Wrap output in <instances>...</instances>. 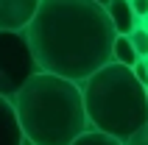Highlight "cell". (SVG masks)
I'll use <instances>...</instances> for the list:
<instances>
[{
	"label": "cell",
	"mask_w": 148,
	"mask_h": 145,
	"mask_svg": "<svg viewBox=\"0 0 148 145\" xmlns=\"http://www.w3.org/2000/svg\"><path fill=\"white\" fill-rule=\"evenodd\" d=\"M25 34L42 70L78 84L115 62L117 28L98 0H42Z\"/></svg>",
	"instance_id": "6da1fadb"
},
{
	"label": "cell",
	"mask_w": 148,
	"mask_h": 145,
	"mask_svg": "<svg viewBox=\"0 0 148 145\" xmlns=\"http://www.w3.org/2000/svg\"><path fill=\"white\" fill-rule=\"evenodd\" d=\"M28 145H73L92 129L84 89L56 72H36L14 98Z\"/></svg>",
	"instance_id": "7a4b0ae2"
},
{
	"label": "cell",
	"mask_w": 148,
	"mask_h": 145,
	"mask_svg": "<svg viewBox=\"0 0 148 145\" xmlns=\"http://www.w3.org/2000/svg\"><path fill=\"white\" fill-rule=\"evenodd\" d=\"M92 129L126 140L148 123V87L129 64L109 62L81 84Z\"/></svg>",
	"instance_id": "3957f363"
},
{
	"label": "cell",
	"mask_w": 148,
	"mask_h": 145,
	"mask_svg": "<svg viewBox=\"0 0 148 145\" xmlns=\"http://www.w3.org/2000/svg\"><path fill=\"white\" fill-rule=\"evenodd\" d=\"M36 72H42V67L31 48L28 34L0 28V95L14 101L17 92Z\"/></svg>",
	"instance_id": "277c9868"
},
{
	"label": "cell",
	"mask_w": 148,
	"mask_h": 145,
	"mask_svg": "<svg viewBox=\"0 0 148 145\" xmlns=\"http://www.w3.org/2000/svg\"><path fill=\"white\" fill-rule=\"evenodd\" d=\"M39 6L42 0H0V28L25 31Z\"/></svg>",
	"instance_id": "5b68a950"
},
{
	"label": "cell",
	"mask_w": 148,
	"mask_h": 145,
	"mask_svg": "<svg viewBox=\"0 0 148 145\" xmlns=\"http://www.w3.org/2000/svg\"><path fill=\"white\" fill-rule=\"evenodd\" d=\"M0 145H28L17 106L6 95H0Z\"/></svg>",
	"instance_id": "8992f818"
},
{
	"label": "cell",
	"mask_w": 148,
	"mask_h": 145,
	"mask_svg": "<svg viewBox=\"0 0 148 145\" xmlns=\"http://www.w3.org/2000/svg\"><path fill=\"white\" fill-rule=\"evenodd\" d=\"M106 11L112 17V23H115L117 34H134V28L143 23L140 17H137V11H134L132 0H109Z\"/></svg>",
	"instance_id": "52a82bcc"
},
{
	"label": "cell",
	"mask_w": 148,
	"mask_h": 145,
	"mask_svg": "<svg viewBox=\"0 0 148 145\" xmlns=\"http://www.w3.org/2000/svg\"><path fill=\"white\" fill-rule=\"evenodd\" d=\"M115 62L129 64V67H134L140 62V53H137V48H134V42H132L129 34H117V39H115Z\"/></svg>",
	"instance_id": "ba28073f"
},
{
	"label": "cell",
	"mask_w": 148,
	"mask_h": 145,
	"mask_svg": "<svg viewBox=\"0 0 148 145\" xmlns=\"http://www.w3.org/2000/svg\"><path fill=\"white\" fill-rule=\"evenodd\" d=\"M73 145H126V140L115 137V134H106L101 129H90V131H84Z\"/></svg>",
	"instance_id": "9c48e42d"
},
{
	"label": "cell",
	"mask_w": 148,
	"mask_h": 145,
	"mask_svg": "<svg viewBox=\"0 0 148 145\" xmlns=\"http://www.w3.org/2000/svg\"><path fill=\"white\" fill-rule=\"evenodd\" d=\"M134 42V48H137V53H140V59H148V25H137L134 28V34H129Z\"/></svg>",
	"instance_id": "30bf717a"
},
{
	"label": "cell",
	"mask_w": 148,
	"mask_h": 145,
	"mask_svg": "<svg viewBox=\"0 0 148 145\" xmlns=\"http://www.w3.org/2000/svg\"><path fill=\"white\" fill-rule=\"evenodd\" d=\"M132 70H134V75L140 78V84H143V87H148V59H140V62H137Z\"/></svg>",
	"instance_id": "8fae6325"
},
{
	"label": "cell",
	"mask_w": 148,
	"mask_h": 145,
	"mask_svg": "<svg viewBox=\"0 0 148 145\" xmlns=\"http://www.w3.org/2000/svg\"><path fill=\"white\" fill-rule=\"evenodd\" d=\"M126 145H148V123L145 126H143L140 131H137V134H132V137H129V142Z\"/></svg>",
	"instance_id": "7c38bea8"
},
{
	"label": "cell",
	"mask_w": 148,
	"mask_h": 145,
	"mask_svg": "<svg viewBox=\"0 0 148 145\" xmlns=\"http://www.w3.org/2000/svg\"><path fill=\"white\" fill-rule=\"evenodd\" d=\"M132 6H134L140 20H148V0H132Z\"/></svg>",
	"instance_id": "4fadbf2b"
},
{
	"label": "cell",
	"mask_w": 148,
	"mask_h": 145,
	"mask_svg": "<svg viewBox=\"0 0 148 145\" xmlns=\"http://www.w3.org/2000/svg\"><path fill=\"white\" fill-rule=\"evenodd\" d=\"M98 3H103V6H109V0H98Z\"/></svg>",
	"instance_id": "5bb4252c"
},
{
	"label": "cell",
	"mask_w": 148,
	"mask_h": 145,
	"mask_svg": "<svg viewBox=\"0 0 148 145\" xmlns=\"http://www.w3.org/2000/svg\"><path fill=\"white\" fill-rule=\"evenodd\" d=\"M143 25H148V20H143Z\"/></svg>",
	"instance_id": "9a60e30c"
}]
</instances>
